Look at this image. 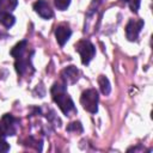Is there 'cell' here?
I'll use <instances>...</instances> for the list:
<instances>
[{
	"label": "cell",
	"mask_w": 153,
	"mask_h": 153,
	"mask_svg": "<svg viewBox=\"0 0 153 153\" xmlns=\"http://www.w3.org/2000/svg\"><path fill=\"white\" fill-rule=\"evenodd\" d=\"M8 149H10V145L4 139H0V152H7Z\"/></svg>",
	"instance_id": "e0dca14e"
},
{
	"label": "cell",
	"mask_w": 153,
	"mask_h": 153,
	"mask_svg": "<svg viewBox=\"0 0 153 153\" xmlns=\"http://www.w3.org/2000/svg\"><path fill=\"white\" fill-rule=\"evenodd\" d=\"M75 50L80 54L82 65H88L90 61L93 59V56H94V54H96V48H94V45H93L90 41H86V39L79 41V42L75 44Z\"/></svg>",
	"instance_id": "3957f363"
},
{
	"label": "cell",
	"mask_w": 153,
	"mask_h": 153,
	"mask_svg": "<svg viewBox=\"0 0 153 153\" xmlns=\"http://www.w3.org/2000/svg\"><path fill=\"white\" fill-rule=\"evenodd\" d=\"M143 27V20L141 19H130L126 26V36L129 41H136L141 29Z\"/></svg>",
	"instance_id": "5b68a950"
},
{
	"label": "cell",
	"mask_w": 153,
	"mask_h": 153,
	"mask_svg": "<svg viewBox=\"0 0 153 153\" xmlns=\"http://www.w3.org/2000/svg\"><path fill=\"white\" fill-rule=\"evenodd\" d=\"M98 100H99V96L96 88H88L84 91L80 97V103L82 108L91 114H96L98 111Z\"/></svg>",
	"instance_id": "7a4b0ae2"
},
{
	"label": "cell",
	"mask_w": 153,
	"mask_h": 153,
	"mask_svg": "<svg viewBox=\"0 0 153 153\" xmlns=\"http://www.w3.org/2000/svg\"><path fill=\"white\" fill-rule=\"evenodd\" d=\"M26 47H27V42H26L25 39L18 42V43L11 49V55H12L14 59H19L20 56L24 55V53H25V50H26Z\"/></svg>",
	"instance_id": "30bf717a"
},
{
	"label": "cell",
	"mask_w": 153,
	"mask_h": 153,
	"mask_svg": "<svg viewBox=\"0 0 153 153\" xmlns=\"http://www.w3.org/2000/svg\"><path fill=\"white\" fill-rule=\"evenodd\" d=\"M67 130L68 131H82V126L79 121H75V122H72L69 123V126L67 127Z\"/></svg>",
	"instance_id": "2e32d148"
},
{
	"label": "cell",
	"mask_w": 153,
	"mask_h": 153,
	"mask_svg": "<svg viewBox=\"0 0 153 153\" xmlns=\"http://www.w3.org/2000/svg\"><path fill=\"white\" fill-rule=\"evenodd\" d=\"M16 23L14 16H12L10 12L0 11V24H2L5 27H11Z\"/></svg>",
	"instance_id": "8fae6325"
},
{
	"label": "cell",
	"mask_w": 153,
	"mask_h": 153,
	"mask_svg": "<svg viewBox=\"0 0 153 153\" xmlns=\"http://www.w3.org/2000/svg\"><path fill=\"white\" fill-rule=\"evenodd\" d=\"M18 121L10 114L2 116L0 121V139H4L7 135H14L17 131Z\"/></svg>",
	"instance_id": "277c9868"
},
{
	"label": "cell",
	"mask_w": 153,
	"mask_h": 153,
	"mask_svg": "<svg viewBox=\"0 0 153 153\" xmlns=\"http://www.w3.org/2000/svg\"><path fill=\"white\" fill-rule=\"evenodd\" d=\"M54 4H55V6H56L57 10L65 11V10H67V7L69 6L71 0H54Z\"/></svg>",
	"instance_id": "9a60e30c"
},
{
	"label": "cell",
	"mask_w": 153,
	"mask_h": 153,
	"mask_svg": "<svg viewBox=\"0 0 153 153\" xmlns=\"http://www.w3.org/2000/svg\"><path fill=\"white\" fill-rule=\"evenodd\" d=\"M124 4H127L130 7V11L134 13H137L139 7H140V0H120Z\"/></svg>",
	"instance_id": "5bb4252c"
},
{
	"label": "cell",
	"mask_w": 153,
	"mask_h": 153,
	"mask_svg": "<svg viewBox=\"0 0 153 153\" xmlns=\"http://www.w3.org/2000/svg\"><path fill=\"white\" fill-rule=\"evenodd\" d=\"M18 5V0H0V11L11 12Z\"/></svg>",
	"instance_id": "4fadbf2b"
},
{
	"label": "cell",
	"mask_w": 153,
	"mask_h": 153,
	"mask_svg": "<svg viewBox=\"0 0 153 153\" xmlns=\"http://www.w3.org/2000/svg\"><path fill=\"white\" fill-rule=\"evenodd\" d=\"M33 10L43 19H50L54 16V12L50 8V5L45 0H38V1H36L33 4Z\"/></svg>",
	"instance_id": "8992f818"
},
{
	"label": "cell",
	"mask_w": 153,
	"mask_h": 153,
	"mask_svg": "<svg viewBox=\"0 0 153 153\" xmlns=\"http://www.w3.org/2000/svg\"><path fill=\"white\" fill-rule=\"evenodd\" d=\"M14 67H16V71L19 75H24V74L29 73V69L33 71L32 65L30 62V57H24V55L20 56L19 59H16Z\"/></svg>",
	"instance_id": "9c48e42d"
},
{
	"label": "cell",
	"mask_w": 153,
	"mask_h": 153,
	"mask_svg": "<svg viewBox=\"0 0 153 153\" xmlns=\"http://www.w3.org/2000/svg\"><path fill=\"white\" fill-rule=\"evenodd\" d=\"M98 85H99V88H100V91H102L103 94L108 96V94L110 93V91H111V85H110V81H109V79H108L106 76L99 75V76H98Z\"/></svg>",
	"instance_id": "7c38bea8"
},
{
	"label": "cell",
	"mask_w": 153,
	"mask_h": 153,
	"mask_svg": "<svg viewBox=\"0 0 153 153\" xmlns=\"http://www.w3.org/2000/svg\"><path fill=\"white\" fill-rule=\"evenodd\" d=\"M50 93H51L54 102L59 105V108L66 116H69L71 112H75L74 103L72 98L69 97V94L66 92V84L63 81L55 82L50 90Z\"/></svg>",
	"instance_id": "6da1fadb"
},
{
	"label": "cell",
	"mask_w": 153,
	"mask_h": 153,
	"mask_svg": "<svg viewBox=\"0 0 153 153\" xmlns=\"http://www.w3.org/2000/svg\"><path fill=\"white\" fill-rule=\"evenodd\" d=\"M61 79L62 81L67 84H75L79 79V71L75 66H68L61 72Z\"/></svg>",
	"instance_id": "52a82bcc"
},
{
	"label": "cell",
	"mask_w": 153,
	"mask_h": 153,
	"mask_svg": "<svg viewBox=\"0 0 153 153\" xmlns=\"http://www.w3.org/2000/svg\"><path fill=\"white\" fill-rule=\"evenodd\" d=\"M71 35H72V30H71L69 26L66 25V24H60V25L56 27V30H55L56 41H57V43H59L61 47H63V45L66 44V42L69 39Z\"/></svg>",
	"instance_id": "ba28073f"
}]
</instances>
